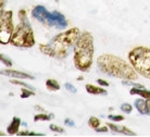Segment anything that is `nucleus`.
Instances as JSON below:
<instances>
[{"label": "nucleus", "mask_w": 150, "mask_h": 137, "mask_svg": "<svg viewBox=\"0 0 150 137\" xmlns=\"http://www.w3.org/2000/svg\"><path fill=\"white\" fill-rule=\"evenodd\" d=\"M79 35V30L77 27H73L68 31L58 34L48 44L39 45V50L44 55L57 59H64L68 56L69 49L73 47L77 41Z\"/></svg>", "instance_id": "1"}, {"label": "nucleus", "mask_w": 150, "mask_h": 137, "mask_svg": "<svg viewBox=\"0 0 150 137\" xmlns=\"http://www.w3.org/2000/svg\"><path fill=\"white\" fill-rule=\"evenodd\" d=\"M97 64L101 72L112 77L121 78L124 81H136L138 78V73L132 67V64H128L125 60L114 55L105 53L98 57Z\"/></svg>", "instance_id": "2"}, {"label": "nucleus", "mask_w": 150, "mask_h": 137, "mask_svg": "<svg viewBox=\"0 0 150 137\" xmlns=\"http://www.w3.org/2000/svg\"><path fill=\"white\" fill-rule=\"evenodd\" d=\"M94 37L89 32H83L74 45V65L82 72H88L94 60Z\"/></svg>", "instance_id": "3"}, {"label": "nucleus", "mask_w": 150, "mask_h": 137, "mask_svg": "<svg viewBox=\"0 0 150 137\" xmlns=\"http://www.w3.org/2000/svg\"><path fill=\"white\" fill-rule=\"evenodd\" d=\"M19 19L20 24L14 27L10 44L15 47L30 48L35 45V36L32 25L27 19L26 11L24 9L20 10Z\"/></svg>", "instance_id": "4"}, {"label": "nucleus", "mask_w": 150, "mask_h": 137, "mask_svg": "<svg viewBox=\"0 0 150 137\" xmlns=\"http://www.w3.org/2000/svg\"><path fill=\"white\" fill-rule=\"evenodd\" d=\"M128 59L139 75L150 80V48L145 46L135 47L128 52Z\"/></svg>", "instance_id": "5"}, {"label": "nucleus", "mask_w": 150, "mask_h": 137, "mask_svg": "<svg viewBox=\"0 0 150 137\" xmlns=\"http://www.w3.org/2000/svg\"><path fill=\"white\" fill-rule=\"evenodd\" d=\"M32 16L37 20L38 22L50 27H56L58 30H64L68 27V20L65 19V16L61 12H49L44 6L40 4L36 6L33 9Z\"/></svg>", "instance_id": "6"}, {"label": "nucleus", "mask_w": 150, "mask_h": 137, "mask_svg": "<svg viewBox=\"0 0 150 137\" xmlns=\"http://www.w3.org/2000/svg\"><path fill=\"white\" fill-rule=\"evenodd\" d=\"M14 31L13 25V12L4 10L0 14V44L7 45L10 43Z\"/></svg>", "instance_id": "7"}, {"label": "nucleus", "mask_w": 150, "mask_h": 137, "mask_svg": "<svg viewBox=\"0 0 150 137\" xmlns=\"http://www.w3.org/2000/svg\"><path fill=\"white\" fill-rule=\"evenodd\" d=\"M0 75H4V76H10V77L14 78H27V80H34L33 75L28 74V73H24L21 71H15L11 69H4V70L0 71Z\"/></svg>", "instance_id": "8"}, {"label": "nucleus", "mask_w": 150, "mask_h": 137, "mask_svg": "<svg viewBox=\"0 0 150 137\" xmlns=\"http://www.w3.org/2000/svg\"><path fill=\"white\" fill-rule=\"evenodd\" d=\"M21 119L18 118V116H14V118L12 119L11 123H10V125L8 126L7 128V132L9 135H14V134L19 133V128L20 126H21Z\"/></svg>", "instance_id": "9"}, {"label": "nucleus", "mask_w": 150, "mask_h": 137, "mask_svg": "<svg viewBox=\"0 0 150 137\" xmlns=\"http://www.w3.org/2000/svg\"><path fill=\"white\" fill-rule=\"evenodd\" d=\"M129 94H131V95H138V96H142L144 99H150V90L146 89L145 87H144V88H139V87L132 88L131 90H129Z\"/></svg>", "instance_id": "10"}, {"label": "nucleus", "mask_w": 150, "mask_h": 137, "mask_svg": "<svg viewBox=\"0 0 150 137\" xmlns=\"http://www.w3.org/2000/svg\"><path fill=\"white\" fill-rule=\"evenodd\" d=\"M85 88H86L87 93L91 94V95H107V90H105L101 87H96L91 84H87Z\"/></svg>", "instance_id": "11"}, {"label": "nucleus", "mask_w": 150, "mask_h": 137, "mask_svg": "<svg viewBox=\"0 0 150 137\" xmlns=\"http://www.w3.org/2000/svg\"><path fill=\"white\" fill-rule=\"evenodd\" d=\"M46 87L48 90L50 92H57L60 89V84L56 81V80H52V78H49L46 81Z\"/></svg>", "instance_id": "12"}, {"label": "nucleus", "mask_w": 150, "mask_h": 137, "mask_svg": "<svg viewBox=\"0 0 150 137\" xmlns=\"http://www.w3.org/2000/svg\"><path fill=\"white\" fill-rule=\"evenodd\" d=\"M135 107L137 111L142 114H146V100L144 99H137L135 101Z\"/></svg>", "instance_id": "13"}, {"label": "nucleus", "mask_w": 150, "mask_h": 137, "mask_svg": "<svg viewBox=\"0 0 150 137\" xmlns=\"http://www.w3.org/2000/svg\"><path fill=\"white\" fill-rule=\"evenodd\" d=\"M54 118L53 114H45L44 112L42 113H39V114H36L34 116V121L35 122H38V121H49L51 119Z\"/></svg>", "instance_id": "14"}, {"label": "nucleus", "mask_w": 150, "mask_h": 137, "mask_svg": "<svg viewBox=\"0 0 150 137\" xmlns=\"http://www.w3.org/2000/svg\"><path fill=\"white\" fill-rule=\"evenodd\" d=\"M34 95H35V92L33 90V89H30V88L24 87V88L21 89V95H20V97H21L22 99H27L28 97L34 96Z\"/></svg>", "instance_id": "15"}, {"label": "nucleus", "mask_w": 150, "mask_h": 137, "mask_svg": "<svg viewBox=\"0 0 150 137\" xmlns=\"http://www.w3.org/2000/svg\"><path fill=\"white\" fill-rule=\"evenodd\" d=\"M88 125H89L91 128L96 130L97 127L100 126V120L98 118H96V116H91V118H89V120H88Z\"/></svg>", "instance_id": "16"}, {"label": "nucleus", "mask_w": 150, "mask_h": 137, "mask_svg": "<svg viewBox=\"0 0 150 137\" xmlns=\"http://www.w3.org/2000/svg\"><path fill=\"white\" fill-rule=\"evenodd\" d=\"M0 61L4 63V65H7V67H11L13 65V62H12V60L10 58H8L7 56H4L2 53H0Z\"/></svg>", "instance_id": "17"}, {"label": "nucleus", "mask_w": 150, "mask_h": 137, "mask_svg": "<svg viewBox=\"0 0 150 137\" xmlns=\"http://www.w3.org/2000/svg\"><path fill=\"white\" fill-rule=\"evenodd\" d=\"M19 136H45V134L41 133H35V132H27V131H23V132H19L16 134Z\"/></svg>", "instance_id": "18"}, {"label": "nucleus", "mask_w": 150, "mask_h": 137, "mask_svg": "<svg viewBox=\"0 0 150 137\" xmlns=\"http://www.w3.org/2000/svg\"><path fill=\"white\" fill-rule=\"evenodd\" d=\"M10 83L13 84V85L23 86V87H26V88H30V89H33V90H34V87H33L32 85H30V84L25 83V82H21V81H18V80H13V81H11Z\"/></svg>", "instance_id": "19"}, {"label": "nucleus", "mask_w": 150, "mask_h": 137, "mask_svg": "<svg viewBox=\"0 0 150 137\" xmlns=\"http://www.w3.org/2000/svg\"><path fill=\"white\" fill-rule=\"evenodd\" d=\"M120 133L121 134H124V135H126V136H136V135H137V134L134 133L133 131L128 130L126 126H122V127H121Z\"/></svg>", "instance_id": "20"}, {"label": "nucleus", "mask_w": 150, "mask_h": 137, "mask_svg": "<svg viewBox=\"0 0 150 137\" xmlns=\"http://www.w3.org/2000/svg\"><path fill=\"white\" fill-rule=\"evenodd\" d=\"M49 130L52 131V132H56V133H65V131L58 125H54V124H51L49 125Z\"/></svg>", "instance_id": "21"}, {"label": "nucleus", "mask_w": 150, "mask_h": 137, "mask_svg": "<svg viewBox=\"0 0 150 137\" xmlns=\"http://www.w3.org/2000/svg\"><path fill=\"white\" fill-rule=\"evenodd\" d=\"M121 110L123 112H125V113H131L133 111V107L129 104H123L121 106Z\"/></svg>", "instance_id": "22"}, {"label": "nucleus", "mask_w": 150, "mask_h": 137, "mask_svg": "<svg viewBox=\"0 0 150 137\" xmlns=\"http://www.w3.org/2000/svg\"><path fill=\"white\" fill-rule=\"evenodd\" d=\"M64 87L67 88V90H69V92H70V93H72V94H75V93H76V90H77V89L75 88L72 84H70V83H65V84H64Z\"/></svg>", "instance_id": "23"}, {"label": "nucleus", "mask_w": 150, "mask_h": 137, "mask_svg": "<svg viewBox=\"0 0 150 137\" xmlns=\"http://www.w3.org/2000/svg\"><path fill=\"white\" fill-rule=\"evenodd\" d=\"M108 118H109L110 120L114 121V122H120V121H123L124 119H125L123 115H109Z\"/></svg>", "instance_id": "24"}, {"label": "nucleus", "mask_w": 150, "mask_h": 137, "mask_svg": "<svg viewBox=\"0 0 150 137\" xmlns=\"http://www.w3.org/2000/svg\"><path fill=\"white\" fill-rule=\"evenodd\" d=\"M108 130H109V128H108L107 126H102V127L99 126V127L96 128V132H98V133H105V132H108Z\"/></svg>", "instance_id": "25"}, {"label": "nucleus", "mask_w": 150, "mask_h": 137, "mask_svg": "<svg viewBox=\"0 0 150 137\" xmlns=\"http://www.w3.org/2000/svg\"><path fill=\"white\" fill-rule=\"evenodd\" d=\"M6 2L7 0H0V14L4 11V7H6Z\"/></svg>", "instance_id": "26"}, {"label": "nucleus", "mask_w": 150, "mask_h": 137, "mask_svg": "<svg viewBox=\"0 0 150 137\" xmlns=\"http://www.w3.org/2000/svg\"><path fill=\"white\" fill-rule=\"evenodd\" d=\"M97 83L101 86H109V83H108L107 81H105V80H101V78L97 80Z\"/></svg>", "instance_id": "27"}, {"label": "nucleus", "mask_w": 150, "mask_h": 137, "mask_svg": "<svg viewBox=\"0 0 150 137\" xmlns=\"http://www.w3.org/2000/svg\"><path fill=\"white\" fill-rule=\"evenodd\" d=\"M146 114L150 115V99H146Z\"/></svg>", "instance_id": "28"}, {"label": "nucleus", "mask_w": 150, "mask_h": 137, "mask_svg": "<svg viewBox=\"0 0 150 137\" xmlns=\"http://www.w3.org/2000/svg\"><path fill=\"white\" fill-rule=\"evenodd\" d=\"M64 123L67 124V125H69V126H74L75 125V123L72 121L71 119H65V121H64Z\"/></svg>", "instance_id": "29"}, {"label": "nucleus", "mask_w": 150, "mask_h": 137, "mask_svg": "<svg viewBox=\"0 0 150 137\" xmlns=\"http://www.w3.org/2000/svg\"><path fill=\"white\" fill-rule=\"evenodd\" d=\"M35 109H36V110H38V111H41V112L45 111V110H44L41 107H39V106H35Z\"/></svg>", "instance_id": "30"}, {"label": "nucleus", "mask_w": 150, "mask_h": 137, "mask_svg": "<svg viewBox=\"0 0 150 137\" xmlns=\"http://www.w3.org/2000/svg\"><path fill=\"white\" fill-rule=\"evenodd\" d=\"M7 134H4V133H2V132H0V136H6Z\"/></svg>", "instance_id": "31"}]
</instances>
